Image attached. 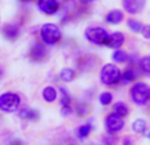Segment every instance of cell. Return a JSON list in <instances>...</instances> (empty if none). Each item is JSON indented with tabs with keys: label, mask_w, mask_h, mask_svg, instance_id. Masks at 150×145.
<instances>
[{
	"label": "cell",
	"mask_w": 150,
	"mask_h": 145,
	"mask_svg": "<svg viewBox=\"0 0 150 145\" xmlns=\"http://www.w3.org/2000/svg\"><path fill=\"white\" fill-rule=\"evenodd\" d=\"M141 72H144L145 75L150 77V55H145V57L140 58V62H138Z\"/></svg>",
	"instance_id": "21"
},
{
	"label": "cell",
	"mask_w": 150,
	"mask_h": 145,
	"mask_svg": "<svg viewBox=\"0 0 150 145\" xmlns=\"http://www.w3.org/2000/svg\"><path fill=\"white\" fill-rule=\"evenodd\" d=\"M112 60L115 63H125L129 61V54L122 49H116L112 53Z\"/></svg>",
	"instance_id": "16"
},
{
	"label": "cell",
	"mask_w": 150,
	"mask_h": 145,
	"mask_svg": "<svg viewBox=\"0 0 150 145\" xmlns=\"http://www.w3.org/2000/svg\"><path fill=\"white\" fill-rule=\"evenodd\" d=\"M21 98L18 94L7 91L0 95V111L4 114H15L20 109Z\"/></svg>",
	"instance_id": "3"
},
{
	"label": "cell",
	"mask_w": 150,
	"mask_h": 145,
	"mask_svg": "<svg viewBox=\"0 0 150 145\" xmlns=\"http://www.w3.org/2000/svg\"><path fill=\"white\" fill-rule=\"evenodd\" d=\"M103 144L104 145H116L117 139L113 137V135H107L103 137Z\"/></svg>",
	"instance_id": "26"
},
{
	"label": "cell",
	"mask_w": 150,
	"mask_h": 145,
	"mask_svg": "<svg viewBox=\"0 0 150 145\" xmlns=\"http://www.w3.org/2000/svg\"><path fill=\"white\" fill-rule=\"evenodd\" d=\"M59 94H61V99H59L61 106H70L71 96H70V94H69V91L66 90L65 87H61L59 88Z\"/></svg>",
	"instance_id": "23"
},
{
	"label": "cell",
	"mask_w": 150,
	"mask_h": 145,
	"mask_svg": "<svg viewBox=\"0 0 150 145\" xmlns=\"http://www.w3.org/2000/svg\"><path fill=\"white\" fill-rule=\"evenodd\" d=\"M132 131L134 133H138V135H141L146 131V122L145 119H136L134 122L132 123Z\"/></svg>",
	"instance_id": "20"
},
{
	"label": "cell",
	"mask_w": 150,
	"mask_h": 145,
	"mask_svg": "<svg viewBox=\"0 0 150 145\" xmlns=\"http://www.w3.org/2000/svg\"><path fill=\"white\" fill-rule=\"evenodd\" d=\"M113 114L119 115V116H121V117H125L129 114V107L122 100H119V102H116L113 106Z\"/></svg>",
	"instance_id": "17"
},
{
	"label": "cell",
	"mask_w": 150,
	"mask_h": 145,
	"mask_svg": "<svg viewBox=\"0 0 150 145\" xmlns=\"http://www.w3.org/2000/svg\"><path fill=\"white\" fill-rule=\"evenodd\" d=\"M144 135H145L148 139H150V132H146V131H145V132H144Z\"/></svg>",
	"instance_id": "31"
},
{
	"label": "cell",
	"mask_w": 150,
	"mask_h": 145,
	"mask_svg": "<svg viewBox=\"0 0 150 145\" xmlns=\"http://www.w3.org/2000/svg\"><path fill=\"white\" fill-rule=\"evenodd\" d=\"M41 95H42V99H44L46 103H54L58 98V91H57V88L53 87V86H46V87L42 88Z\"/></svg>",
	"instance_id": "14"
},
{
	"label": "cell",
	"mask_w": 150,
	"mask_h": 145,
	"mask_svg": "<svg viewBox=\"0 0 150 145\" xmlns=\"http://www.w3.org/2000/svg\"><path fill=\"white\" fill-rule=\"evenodd\" d=\"M104 21L109 25H117L121 21H124V12L120 9H112L104 17Z\"/></svg>",
	"instance_id": "12"
},
{
	"label": "cell",
	"mask_w": 150,
	"mask_h": 145,
	"mask_svg": "<svg viewBox=\"0 0 150 145\" xmlns=\"http://www.w3.org/2000/svg\"><path fill=\"white\" fill-rule=\"evenodd\" d=\"M127 25H128V28H129V31L133 32V33H141V31H142V28H144L142 23H140V21L136 20V18H129V20L127 21Z\"/></svg>",
	"instance_id": "22"
},
{
	"label": "cell",
	"mask_w": 150,
	"mask_h": 145,
	"mask_svg": "<svg viewBox=\"0 0 150 145\" xmlns=\"http://www.w3.org/2000/svg\"><path fill=\"white\" fill-rule=\"evenodd\" d=\"M138 75H140V71H138L134 66H130V68L125 69L124 72H121V78H120V80H121L122 83L136 82L137 78H138Z\"/></svg>",
	"instance_id": "13"
},
{
	"label": "cell",
	"mask_w": 150,
	"mask_h": 145,
	"mask_svg": "<svg viewBox=\"0 0 150 145\" xmlns=\"http://www.w3.org/2000/svg\"><path fill=\"white\" fill-rule=\"evenodd\" d=\"M75 75H76L75 74V70L71 69V68H63L59 72V78L66 83L73 82V80L75 79Z\"/></svg>",
	"instance_id": "18"
},
{
	"label": "cell",
	"mask_w": 150,
	"mask_h": 145,
	"mask_svg": "<svg viewBox=\"0 0 150 145\" xmlns=\"http://www.w3.org/2000/svg\"><path fill=\"white\" fill-rule=\"evenodd\" d=\"M40 37L45 45H57L62 40V31L54 23H45L40 28Z\"/></svg>",
	"instance_id": "1"
},
{
	"label": "cell",
	"mask_w": 150,
	"mask_h": 145,
	"mask_svg": "<svg viewBox=\"0 0 150 145\" xmlns=\"http://www.w3.org/2000/svg\"><path fill=\"white\" fill-rule=\"evenodd\" d=\"M91 131H92V125H91V123H86V124L80 125V127L78 128L76 136L80 139V140H84L86 137H88V136H90Z\"/></svg>",
	"instance_id": "19"
},
{
	"label": "cell",
	"mask_w": 150,
	"mask_h": 145,
	"mask_svg": "<svg viewBox=\"0 0 150 145\" xmlns=\"http://www.w3.org/2000/svg\"><path fill=\"white\" fill-rule=\"evenodd\" d=\"M121 70L115 63H105L100 70V82L104 86H113L120 82Z\"/></svg>",
	"instance_id": "4"
},
{
	"label": "cell",
	"mask_w": 150,
	"mask_h": 145,
	"mask_svg": "<svg viewBox=\"0 0 150 145\" xmlns=\"http://www.w3.org/2000/svg\"><path fill=\"white\" fill-rule=\"evenodd\" d=\"M109 33L103 26H88L84 31V37L93 45H105Z\"/></svg>",
	"instance_id": "5"
},
{
	"label": "cell",
	"mask_w": 150,
	"mask_h": 145,
	"mask_svg": "<svg viewBox=\"0 0 150 145\" xmlns=\"http://www.w3.org/2000/svg\"><path fill=\"white\" fill-rule=\"evenodd\" d=\"M24 1H29V0H24Z\"/></svg>",
	"instance_id": "34"
},
{
	"label": "cell",
	"mask_w": 150,
	"mask_h": 145,
	"mask_svg": "<svg viewBox=\"0 0 150 145\" xmlns=\"http://www.w3.org/2000/svg\"><path fill=\"white\" fill-rule=\"evenodd\" d=\"M146 5V0H122V8L125 12L130 15H137L144 11Z\"/></svg>",
	"instance_id": "9"
},
{
	"label": "cell",
	"mask_w": 150,
	"mask_h": 145,
	"mask_svg": "<svg viewBox=\"0 0 150 145\" xmlns=\"http://www.w3.org/2000/svg\"><path fill=\"white\" fill-rule=\"evenodd\" d=\"M121 145H134V141H133V139L130 137V136H125V137L122 139Z\"/></svg>",
	"instance_id": "29"
},
{
	"label": "cell",
	"mask_w": 150,
	"mask_h": 145,
	"mask_svg": "<svg viewBox=\"0 0 150 145\" xmlns=\"http://www.w3.org/2000/svg\"><path fill=\"white\" fill-rule=\"evenodd\" d=\"M18 116H20L21 119H24V120L36 122V120H38L40 114H38V111H37V109L28 108V107H25V108H21L20 109V112H18Z\"/></svg>",
	"instance_id": "15"
},
{
	"label": "cell",
	"mask_w": 150,
	"mask_h": 145,
	"mask_svg": "<svg viewBox=\"0 0 150 145\" xmlns=\"http://www.w3.org/2000/svg\"><path fill=\"white\" fill-rule=\"evenodd\" d=\"M47 54H49V50H47L46 45L44 42H34L29 49V58L34 62L44 61L47 57Z\"/></svg>",
	"instance_id": "7"
},
{
	"label": "cell",
	"mask_w": 150,
	"mask_h": 145,
	"mask_svg": "<svg viewBox=\"0 0 150 145\" xmlns=\"http://www.w3.org/2000/svg\"><path fill=\"white\" fill-rule=\"evenodd\" d=\"M112 100H113V95H112L109 91H104V92H101L100 95H99V102H100V104L104 107L109 106V104L112 103Z\"/></svg>",
	"instance_id": "24"
},
{
	"label": "cell",
	"mask_w": 150,
	"mask_h": 145,
	"mask_svg": "<svg viewBox=\"0 0 150 145\" xmlns=\"http://www.w3.org/2000/svg\"><path fill=\"white\" fill-rule=\"evenodd\" d=\"M124 127H125L124 117L119 116V115L113 114V112L107 115L105 119H104V128H105L108 135H115V133L124 129Z\"/></svg>",
	"instance_id": "6"
},
{
	"label": "cell",
	"mask_w": 150,
	"mask_h": 145,
	"mask_svg": "<svg viewBox=\"0 0 150 145\" xmlns=\"http://www.w3.org/2000/svg\"><path fill=\"white\" fill-rule=\"evenodd\" d=\"M37 8L44 15L53 16L59 11V1L58 0H37Z\"/></svg>",
	"instance_id": "8"
},
{
	"label": "cell",
	"mask_w": 150,
	"mask_h": 145,
	"mask_svg": "<svg viewBox=\"0 0 150 145\" xmlns=\"http://www.w3.org/2000/svg\"><path fill=\"white\" fill-rule=\"evenodd\" d=\"M20 26L17 25V24H5L4 26H3L1 29V34L4 38L9 40V41H15V40L18 38V36H20Z\"/></svg>",
	"instance_id": "11"
},
{
	"label": "cell",
	"mask_w": 150,
	"mask_h": 145,
	"mask_svg": "<svg viewBox=\"0 0 150 145\" xmlns=\"http://www.w3.org/2000/svg\"><path fill=\"white\" fill-rule=\"evenodd\" d=\"M88 114V106L86 103H79L76 106V115L78 116H86Z\"/></svg>",
	"instance_id": "25"
},
{
	"label": "cell",
	"mask_w": 150,
	"mask_h": 145,
	"mask_svg": "<svg viewBox=\"0 0 150 145\" xmlns=\"http://www.w3.org/2000/svg\"><path fill=\"white\" fill-rule=\"evenodd\" d=\"M74 109L71 106H62L61 107V115H62L63 117H69L70 115H73Z\"/></svg>",
	"instance_id": "27"
},
{
	"label": "cell",
	"mask_w": 150,
	"mask_h": 145,
	"mask_svg": "<svg viewBox=\"0 0 150 145\" xmlns=\"http://www.w3.org/2000/svg\"><path fill=\"white\" fill-rule=\"evenodd\" d=\"M1 77H3V69L0 68V78H1Z\"/></svg>",
	"instance_id": "33"
},
{
	"label": "cell",
	"mask_w": 150,
	"mask_h": 145,
	"mask_svg": "<svg viewBox=\"0 0 150 145\" xmlns=\"http://www.w3.org/2000/svg\"><path fill=\"white\" fill-rule=\"evenodd\" d=\"M141 34H142L144 38L150 40V25H144L142 31H141Z\"/></svg>",
	"instance_id": "28"
},
{
	"label": "cell",
	"mask_w": 150,
	"mask_h": 145,
	"mask_svg": "<svg viewBox=\"0 0 150 145\" xmlns=\"http://www.w3.org/2000/svg\"><path fill=\"white\" fill-rule=\"evenodd\" d=\"M125 42V34L122 32H113L108 36L105 46L109 49H121Z\"/></svg>",
	"instance_id": "10"
},
{
	"label": "cell",
	"mask_w": 150,
	"mask_h": 145,
	"mask_svg": "<svg viewBox=\"0 0 150 145\" xmlns=\"http://www.w3.org/2000/svg\"><path fill=\"white\" fill-rule=\"evenodd\" d=\"M129 95L136 106H146L150 102V86L145 82H136L130 87Z\"/></svg>",
	"instance_id": "2"
},
{
	"label": "cell",
	"mask_w": 150,
	"mask_h": 145,
	"mask_svg": "<svg viewBox=\"0 0 150 145\" xmlns=\"http://www.w3.org/2000/svg\"><path fill=\"white\" fill-rule=\"evenodd\" d=\"M80 1H83V3H91V1H93V0H80Z\"/></svg>",
	"instance_id": "32"
},
{
	"label": "cell",
	"mask_w": 150,
	"mask_h": 145,
	"mask_svg": "<svg viewBox=\"0 0 150 145\" xmlns=\"http://www.w3.org/2000/svg\"><path fill=\"white\" fill-rule=\"evenodd\" d=\"M9 145H24V143H23L21 140H13Z\"/></svg>",
	"instance_id": "30"
}]
</instances>
